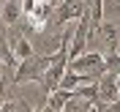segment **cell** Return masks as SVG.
Wrapping results in <instances>:
<instances>
[{"mask_svg":"<svg viewBox=\"0 0 120 112\" xmlns=\"http://www.w3.org/2000/svg\"><path fill=\"white\" fill-rule=\"evenodd\" d=\"M49 60H52V52L30 55L27 60H19V63H16V71H14V82L16 85H25V82H38L41 85L46 68H49Z\"/></svg>","mask_w":120,"mask_h":112,"instance_id":"1","label":"cell"},{"mask_svg":"<svg viewBox=\"0 0 120 112\" xmlns=\"http://www.w3.org/2000/svg\"><path fill=\"white\" fill-rule=\"evenodd\" d=\"M68 68L71 71H79V74H93V77H101L106 71V58L104 52H93V49H85L82 55L76 58H68Z\"/></svg>","mask_w":120,"mask_h":112,"instance_id":"2","label":"cell"},{"mask_svg":"<svg viewBox=\"0 0 120 112\" xmlns=\"http://www.w3.org/2000/svg\"><path fill=\"white\" fill-rule=\"evenodd\" d=\"M85 11H87V3H85V0H63V3L55 6V25L76 22Z\"/></svg>","mask_w":120,"mask_h":112,"instance_id":"3","label":"cell"},{"mask_svg":"<svg viewBox=\"0 0 120 112\" xmlns=\"http://www.w3.org/2000/svg\"><path fill=\"white\" fill-rule=\"evenodd\" d=\"M117 71L115 68H106L104 74L98 77V101L101 104H112L117 101Z\"/></svg>","mask_w":120,"mask_h":112,"instance_id":"4","label":"cell"},{"mask_svg":"<svg viewBox=\"0 0 120 112\" xmlns=\"http://www.w3.org/2000/svg\"><path fill=\"white\" fill-rule=\"evenodd\" d=\"M96 41H101V46H104L106 52L120 49V33H117V27L112 22H101V27L96 33Z\"/></svg>","mask_w":120,"mask_h":112,"instance_id":"5","label":"cell"},{"mask_svg":"<svg viewBox=\"0 0 120 112\" xmlns=\"http://www.w3.org/2000/svg\"><path fill=\"white\" fill-rule=\"evenodd\" d=\"M22 16H25V11H22L19 0H3V25L6 27H16Z\"/></svg>","mask_w":120,"mask_h":112,"instance_id":"6","label":"cell"},{"mask_svg":"<svg viewBox=\"0 0 120 112\" xmlns=\"http://www.w3.org/2000/svg\"><path fill=\"white\" fill-rule=\"evenodd\" d=\"M11 49H14L16 60H27L30 55H36V49H33L30 38L25 36V33H14V36H11Z\"/></svg>","mask_w":120,"mask_h":112,"instance_id":"7","label":"cell"},{"mask_svg":"<svg viewBox=\"0 0 120 112\" xmlns=\"http://www.w3.org/2000/svg\"><path fill=\"white\" fill-rule=\"evenodd\" d=\"M68 98H71V90L68 88H55L52 93H49V98H46V109L49 112H63Z\"/></svg>","mask_w":120,"mask_h":112,"instance_id":"8","label":"cell"},{"mask_svg":"<svg viewBox=\"0 0 120 112\" xmlns=\"http://www.w3.org/2000/svg\"><path fill=\"white\" fill-rule=\"evenodd\" d=\"M0 60H3V63L8 66V71H11V68H14L16 63H19V60L14 58V49H11V41H8V38L3 36V33H0Z\"/></svg>","mask_w":120,"mask_h":112,"instance_id":"9","label":"cell"},{"mask_svg":"<svg viewBox=\"0 0 120 112\" xmlns=\"http://www.w3.org/2000/svg\"><path fill=\"white\" fill-rule=\"evenodd\" d=\"M0 109H3V112H25V109H27L30 112V104H27V101H3Z\"/></svg>","mask_w":120,"mask_h":112,"instance_id":"10","label":"cell"},{"mask_svg":"<svg viewBox=\"0 0 120 112\" xmlns=\"http://www.w3.org/2000/svg\"><path fill=\"white\" fill-rule=\"evenodd\" d=\"M22 3V11H25V16H30L33 11H36V6H38V0H19Z\"/></svg>","mask_w":120,"mask_h":112,"instance_id":"11","label":"cell"},{"mask_svg":"<svg viewBox=\"0 0 120 112\" xmlns=\"http://www.w3.org/2000/svg\"><path fill=\"white\" fill-rule=\"evenodd\" d=\"M3 71H8V66L3 63V60H0V74H3Z\"/></svg>","mask_w":120,"mask_h":112,"instance_id":"12","label":"cell"},{"mask_svg":"<svg viewBox=\"0 0 120 112\" xmlns=\"http://www.w3.org/2000/svg\"><path fill=\"white\" fill-rule=\"evenodd\" d=\"M0 25H3V0H0Z\"/></svg>","mask_w":120,"mask_h":112,"instance_id":"13","label":"cell"},{"mask_svg":"<svg viewBox=\"0 0 120 112\" xmlns=\"http://www.w3.org/2000/svg\"><path fill=\"white\" fill-rule=\"evenodd\" d=\"M117 96H120V71H117Z\"/></svg>","mask_w":120,"mask_h":112,"instance_id":"14","label":"cell"},{"mask_svg":"<svg viewBox=\"0 0 120 112\" xmlns=\"http://www.w3.org/2000/svg\"><path fill=\"white\" fill-rule=\"evenodd\" d=\"M3 85H6V79H3V74H0V90H3Z\"/></svg>","mask_w":120,"mask_h":112,"instance_id":"15","label":"cell"},{"mask_svg":"<svg viewBox=\"0 0 120 112\" xmlns=\"http://www.w3.org/2000/svg\"><path fill=\"white\" fill-rule=\"evenodd\" d=\"M49 3H52V6H57V3H63V0H49Z\"/></svg>","mask_w":120,"mask_h":112,"instance_id":"16","label":"cell"},{"mask_svg":"<svg viewBox=\"0 0 120 112\" xmlns=\"http://www.w3.org/2000/svg\"><path fill=\"white\" fill-rule=\"evenodd\" d=\"M117 52H120V49H117Z\"/></svg>","mask_w":120,"mask_h":112,"instance_id":"17","label":"cell"}]
</instances>
